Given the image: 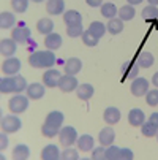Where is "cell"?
<instances>
[{
  "label": "cell",
  "instance_id": "obj_15",
  "mask_svg": "<svg viewBox=\"0 0 158 160\" xmlns=\"http://www.w3.org/2000/svg\"><path fill=\"white\" fill-rule=\"evenodd\" d=\"M63 68H65V75H73V76H76V75L82 70V60L78 59V57H70L68 60L65 62Z\"/></svg>",
  "mask_w": 158,
  "mask_h": 160
},
{
  "label": "cell",
  "instance_id": "obj_27",
  "mask_svg": "<svg viewBox=\"0 0 158 160\" xmlns=\"http://www.w3.org/2000/svg\"><path fill=\"white\" fill-rule=\"evenodd\" d=\"M30 157V148L27 144H17L13 149V158L14 160H26Z\"/></svg>",
  "mask_w": 158,
  "mask_h": 160
},
{
  "label": "cell",
  "instance_id": "obj_49",
  "mask_svg": "<svg viewBox=\"0 0 158 160\" xmlns=\"http://www.w3.org/2000/svg\"><path fill=\"white\" fill-rule=\"evenodd\" d=\"M127 2H128L130 5H133V7H134V5H139V3H142V0H127Z\"/></svg>",
  "mask_w": 158,
  "mask_h": 160
},
{
  "label": "cell",
  "instance_id": "obj_5",
  "mask_svg": "<svg viewBox=\"0 0 158 160\" xmlns=\"http://www.w3.org/2000/svg\"><path fill=\"white\" fill-rule=\"evenodd\" d=\"M130 90H131V94L134 97H144L149 92V81L146 78H139V76L134 78L133 82H131Z\"/></svg>",
  "mask_w": 158,
  "mask_h": 160
},
{
  "label": "cell",
  "instance_id": "obj_29",
  "mask_svg": "<svg viewBox=\"0 0 158 160\" xmlns=\"http://www.w3.org/2000/svg\"><path fill=\"white\" fill-rule=\"evenodd\" d=\"M63 121H65V116H63L62 111H51L48 116H46V121H44V122L52 124V125H57V127H62Z\"/></svg>",
  "mask_w": 158,
  "mask_h": 160
},
{
  "label": "cell",
  "instance_id": "obj_11",
  "mask_svg": "<svg viewBox=\"0 0 158 160\" xmlns=\"http://www.w3.org/2000/svg\"><path fill=\"white\" fill-rule=\"evenodd\" d=\"M26 92H27V97L30 100H40L46 94V89H44V84H41V82H32L27 86Z\"/></svg>",
  "mask_w": 158,
  "mask_h": 160
},
{
  "label": "cell",
  "instance_id": "obj_50",
  "mask_svg": "<svg viewBox=\"0 0 158 160\" xmlns=\"http://www.w3.org/2000/svg\"><path fill=\"white\" fill-rule=\"evenodd\" d=\"M147 2H149V5H158V0H147Z\"/></svg>",
  "mask_w": 158,
  "mask_h": 160
},
{
  "label": "cell",
  "instance_id": "obj_8",
  "mask_svg": "<svg viewBox=\"0 0 158 160\" xmlns=\"http://www.w3.org/2000/svg\"><path fill=\"white\" fill-rule=\"evenodd\" d=\"M78 86H79V82H78L76 76H73V75H65L59 81V89L62 90V92H65V94L74 92V90L78 89Z\"/></svg>",
  "mask_w": 158,
  "mask_h": 160
},
{
  "label": "cell",
  "instance_id": "obj_46",
  "mask_svg": "<svg viewBox=\"0 0 158 160\" xmlns=\"http://www.w3.org/2000/svg\"><path fill=\"white\" fill-rule=\"evenodd\" d=\"M85 3L92 8H98V7L103 5V0H85Z\"/></svg>",
  "mask_w": 158,
  "mask_h": 160
},
{
  "label": "cell",
  "instance_id": "obj_51",
  "mask_svg": "<svg viewBox=\"0 0 158 160\" xmlns=\"http://www.w3.org/2000/svg\"><path fill=\"white\" fill-rule=\"evenodd\" d=\"M32 2H35V3H41V2H44V0H32Z\"/></svg>",
  "mask_w": 158,
  "mask_h": 160
},
{
  "label": "cell",
  "instance_id": "obj_12",
  "mask_svg": "<svg viewBox=\"0 0 158 160\" xmlns=\"http://www.w3.org/2000/svg\"><path fill=\"white\" fill-rule=\"evenodd\" d=\"M17 51V43L13 38H3L0 41V54L5 57H13Z\"/></svg>",
  "mask_w": 158,
  "mask_h": 160
},
{
  "label": "cell",
  "instance_id": "obj_30",
  "mask_svg": "<svg viewBox=\"0 0 158 160\" xmlns=\"http://www.w3.org/2000/svg\"><path fill=\"white\" fill-rule=\"evenodd\" d=\"M101 14H103V18H106V19H114L117 14H119V10H117V7L114 5V3H103L101 7Z\"/></svg>",
  "mask_w": 158,
  "mask_h": 160
},
{
  "label": "cell",
  "instance_id": "obj_7",
  "mask_svg": "<svg viewBox=\"0 0 158 160\" xmlns=\"http://www.w3.org/2000/svg\"><path fill=\"white\" fill-rule=\"evenodd\" d=\"M30 37H32V32H30V29L26 27V26H17V27H14V29L11 30V38H13L17 44H26V43L30 40Z\"/></svg>",
  "mask_w": 158,
  "mask_h": 160
},
{
  "label": "cell",
  "instance_id": "obj_42",
  "mask_svg": "<svg viewBox=\"0 0 158 160\" xmlns=\"http://www.w3.org/2000/svg\"><path fill=\"white\" fill-rule=\"evenodd\" d=\"M60 158H62V160H78V158H79V152L70 146V148H66L65 151H62Z\"/></svg>",
  "mask_w": 158,
  "mask_h": 160
},
{
  "label": "cell",
  "instance_id": "obj_36",
  "mask_svg": "<svg viewBox=\"0 0 158 160\" xmlns=\"http://www.w3.org/2000/svg\"><path fill=\"white\" fill-rule=\"evenodd\" d=\"M82 43L85 44V46H89V48H93V46H97V44L100 43V38H97L95 35H92L89 30H84V33H82Z\"/></svg>",
  "mask_w": 158,
  "mask_h": 160
},
{
  "label": "cell",
  "instance_id": "obj_19",
  "mask_svg": "<svg viewBox=\"0 0 158 160\" xmlns=\"http://www.w3.org/2000/svg\"><path fill=\"white\" fill-rule=\"evenodd\" d=\"M62 46V37L55 32L46 35V38H44V48L46 49H51V51H57L59 48Z\"/></svg>",
  "mask_w": 158,
  "mask_h": 160
},
{
  "label": "cell",
  "instance_id": "obj_6",
  "mask_svg": "<svg viewBox=\"0 0 158 160\" xmlns=\"http://www.w3.org/2000/svg\"><path fill=\"white\" fill-rule=\"evenodd\" d=\"M21 70V60L17 57H7L2 63V72L5 76H14Z\"/></svg>",
  "mask_w": 158,
  "mask_h": 160
},
{
  "label": "cell",
  "instance_id": "obj_31",
  "mask_svg": "<svg viewBox=\"0 0 158 160\" xmlns=\"http://www.w3.org/2000/svg\"><path fill=\"white\" fill-rule=\"evenodd\" d=\"M134 16H136V10H134V7L133 5H123V7H120V10H119V18L125 22V21H131Z\"/></svg>",
  "mask_w": 158,
  "mask_h": 160
},
{
  "label": "cell",
  "instance_id": "obj_41",
  "mask_svg": "<svg viewBox=\"0 0 158 160\" xmlns=\"http://www.w3.org/2000/svg\"><path fill=\"white\" fill-rule=\"evenodd\" d=\"M146 102L149 106H158V87L149 89V92L146 94Z\"/></svg>",
  "mask_w": 158,
  "mask_h": 160
},
{
  "label": "cell",
  "instance_id": "obj_24",
  "mask_svg": "<svg viewBox=\"0 0 158 160\" xmlns=\"http://www.w3.org/2000/svg\"><path fill=\"white\" fill-rule=\"evenodd\" d=\"M136 63H138L139 68H150V67L155 63V57H153L152 52L142 51V52H139V56H138V59H136Z\"/></svg>",
  "mask_w": 158,
  "mask_h": 160
},
{
  "label": "cell",
  "instance_id": "obj_23",
  "mask_svg": "<svg viewBox=\"0 0 158 160\" xmlns=\"http://www.w3.org/2000/svg\"><path fill=\"white\" fill-rule=\"evenodd\" d=\"M122 73H123V78L134 79V78H138L139 67H138L136 62H125V63L122 65Z\"/></svg>",
  "mask_w": 158,
  "mask_h": 160
},
{
  "label": "cell",
  "instance_id": "obj_4",
  "mask_svg": "<svg viewBox=\"0 0 158 160\" xmlns=\"http://www.w3.org/2000/svg\"><path fill=\"white\" fill-rule=\"evenodd\" d=\"M21 127H22V122L14 112L10 114V116H5L2 119V130L7 132V133H16Z\"/></svg>",
  "mask_w": 158,
  "mask_h": 160
},
{
  "label": "cell",
  "instance_id": "obj_43",
  "mask_svg": "<svg viewBox=\"0 0 158 160\" xmlns=\"http://www.w3.org/2000/svg\"><path fill=\"white\" fill-rule=\"evenodd\" d=\"M92 158L93 160H106V149H104V146L93 148L92 149Z\"/></svg>",
  "mask_w": 158,
  "mask_h": 160
},
{
  "label": "cell",
  "instance_id": "obj_1",
  "mask_svg": "<svg viewBox=\"0 0 158 160\" xmlns=\"http://www.w3.org/2000/svg\"><path fill=\"white\" fill-rule=\"evenodd\" d=\"M29 63L33 68H52L55 65V54L48 51H35L29 56Z\"/></svg>",
  "mask_w": 158,
  "mask_h": 160
},
{
  "label": "cell",
  "instance_id": "obj_47",
  "mask_svg": "<svg viewBox=\"0 0 158 160\" xmlns=\"http://www.w3.org/2000/svg\"><path fill=\"white\" fill-rule=\"evenodd\" d=\"M149 122L153 124L155 127H158V112H152L150 116H149Z\"/></svg>",
  "mask_w": 158,
  "mask_h": 160
},
{
  "label": "cell",
  "instance_id": "obj_32",
  "mask_svg": "<svg viewBox=\"0 0 158 160\" xmlns=\"http://www.w3.org/2000/svg\"><path fill=\"white\" fill-rule=\"evenodd\" d=\"M141 16H142V19H144L146 22H150V21L158 19V7H155V5H149V7H146V8L142 10Z\"/></svg>",
  "mask_w": 158,
  "mask_h": 160
},
{
  "label": "cell",
  "instance_id": "obj_16",
  "mask_svg": "<svg viewBox=\"0 0 158 160\" xmlns=\"http://www.w3.org/2000/svg\"><path fill=\"white\" fill-rule=\"evenodd\" d=\"M60 154H62V151L55 144H48V146L43 148L40 157L43 160H59L60 158Z\"/></svg>",
  "mask_w": 158,
  "mask_h": 160
},
{
  "label": "cell",
  "instance_id": "obj_48",
  "mask_svg": "<svg viewBox=\"0 0 158 160\" xmlns=\"http://www.w3.org/2000/svg\"><path fill=\"white\" fill-rule=\"evenodd\" d=\"M152 82H153V86H155V87H158V72L152 76Z\"/></svg>",
  "mask_w": 158,
  "mask_h": 160
},
{
  "label": "cell",
  "instance_id": "obj_9",
  "mask_svg": "<svg viewBox=\"0 0 158 160\" xmlns=\"http://www.w3.org/2000/svg\"><path fill=\"white\" fill-rule=\"evenodd\" d=\"M103 119H104V122H106L108 125H116V124H119L120 119H122V112H120V109L116 108V106H109V108H106L104 112H103Z\"/></svg>",
  "mask_w": 158,
  "mask_h": 160
},
{
  "label": "cell",
  "instance_id": "obj_17",
  "mask_svg": "<svg viewBox=\"0 0 158 160\" xmlns=\"http://www.w3.org/2000/svg\"><path fill=\"white\" fill-rule=\"evenodd\" d=\"M46 11L51 16H57L65 13V0H48L46 2Z\"/></svg>",
  "mask_w": 158,
  "mask_h": 160
},
{
  "label": "cell",
  "instance_id": "obj_39",
  "mask_svg": "<svg viewBox=\"0 0 158 160\" xmlns=\"http://www.w3.org/2000/svg\"><path fill=\"white\" fill-rule=\"evenodd\" d=\"M11 7L16 13H26L29 8V0H11Z\"/></svg>",
  "mask_w": 158,
  "mask_h": 160
},
{
  "label": "cell",
  "instance_id": "obj_20",
  "mask_svg": "<svg viewBox=\"0 0 158 160\" xmlns=\"http://www.w3.org/2000/svg\"><path fill=\"white\" fill-rule=\"evenodd\" d=\"M93 94H95V89H93V86L92 84H79L78 86V89H76V95H78V98L79 100H90L93 97Z\"/></svg>",
  "mask_w": 158,
  "mask_h": 160
},
{
  "label": "cell",
  "instance_id": "obj_10",
  "mask_svg": "<svg viewBox=\"0 0 158 160\" xmlns=\"http://www.w3.org/2000/svg\"><path fill=\"white\" fill-rule=\"evenodd\" d=\"M114 140H116V132H114V128H112V127H104V128L100 130L98 141H100L101 146L108 148L111 144H114Z\"/></svg>",
  "mask_w": 158,
  "mask_h": 160
},
{
  "label": "cell",
  "instance_id": "obj_18",
  "mask_svg": "<svg viewBox=\"0 0 158 160\" xmlns=\"http://www.w3.org/2000/svg\"><path fill=\"white\" fill-rule=\"evenodd\" d=\"M36 30L41 33V35H49L54 32V21L51 18H41L38 22H36Z\"/></svg>",
  "mask_w": 158,
  "mask_h": 160
},
{
  "label": "cell",
  "instance_id": "obj_2",
  "mask_svg": "<svg viewBox=\"0 0 158 160\" xmlns=\"http://www.w3.org/2000/svg\"><path fill=\"white\" fill-rule=\"evenodd\" d=\"M79 138V135L76 132L74 127L71 125H66V127H62L60 132H59V140H60V144H63L65 148H70L73 146Z\"/></svg>",
  "mask_w": 158,
  "mask_h": 160
},
{
  "label": "cell",
  "instance_id": "obj_38",
  "mask_svg": "<svg viewBox=\"0 0 158 160\" xmlns=\"http://www.w3.org/2000/svg\"><path fill=\"white\" fill-rule=\"evenodd\" d=\"M106 160H120V148L111 144L106 148Z\"/></svg>",
  "mask_w": 158,
  "mask_h": 160
},
{
  "label": "cell",
  "instance_id": "obj_35",
  "mask_svg": "<svg viewBox=\"0 0 158 160\" xmlns=\"http://www.w3.org/2000/svg\"><path fill=\"white\" fill-rule=\"evenodd\" d=\"M156 132H158V127H155V125L150 124L149 121L141 125V133H142L144 136H147V138H153V136H156Z\"/></svg>",
  "mask_w": 158,
  "mask_h": 160
},
{
  "label": "cell",
  "instance_id": "obj_26",
  "mask_svg": "<svg viewBox=\"0 0 158 160\" xmlns=\"http://www.w3.org/2000/svg\"><path fill=\"white\" fill-rule=\"evenodd\" d=\"M106 29H108V32H109L111 35H119V33H122V30H123V21H122L120 18L109 19Z\"/></svg>",
  "mask_w": 158,
  "mask_h": 160
},
{
  "label": "cell",
  "instance_id": "obj_33",
  "mask_svg": "<svg viewBox=\"0 0 158 160\" xmlns=\"http://www.w3.org/2000/svg\"><path fill=\"white\" fill-rule=\"evenodd\" d=\"M0 92L2 94L14 92V76H5L0 81Z\"/></svg>",
  "mask_w": 158,
  "mask_h": 160
},
{
  "label": "cell",
  "instance_id": "obj_52",
  "mask_svg": "<svg viewBox=\"0 0 158 160\" xmlns=\"http://www.w3.org/2000/svg\"><path fill=\"white\" fill-rule=\"evenodd\" d=\"M156 141H158V132H156Z\"/></svg>",
  "mask_w": 158,
  "mask_h": 160
},
{
  "label": "cell",
  "instance_id": "obj_21",
  "mask_svg": "<svg viewBox=\"0 0 158 160\" xmlns=\"http://www.w3.org/2000/svg\"><path fill=\"white\" fill-rule=\"evenodd\" d=\"M78 148H79V151H82V152H89V151H92L93 149V146H95V140H93V136L92 135H81L79 138H78Z\"/></svg>",
  "mask_w": 158,
  "mask_h": 160
},
{
  "label": "cell",
  "instance_id": "obj_25",
  "mask_svg": "<svg viewBox=\"0 0 158 160\" xmlns=\"http://www.w3.org/2000/svg\"><path fill=\"white\" fill-rule=\"evenodd\" d=\"M13 26H16V16L10 11L0 13V29H13Z\"/></svg>",
  "mask_w": 158,
  "mask_h": 160
},
{
  "label": "cell",
  "instance_id": "obj_22",
  "mask_svg": "<svg viewBox=\"0 0 158 160\" xmlns=\"http://www.w3.org/2000/svg\"><path fill=\"white\" fill-rule=\"evenodd\" d=\"M63 22L66 26H74V24H82V14L76 10H68L63 13Z\"/></svg>",
  "mask_w": 158,
  "mask_h": 160
},
{
  "label": "cell",
  "instance_id": "obj_40",
  "mask_svg": "<svg viewBox=\"0 0 158 160\" xmlns=\"http://www.w3.org/2000/svg\"><path fill=\"white\" fill-rule=\"evenodd\" d=\"M84 30H82V24H74V26H66V35L71 38H78L82 37Z\"/></svg>",
  "mask_w": 158,
  "mask_h": 160
},
{
  "label": "cell",
  "instance_id": "obj_44",
  "mask_svg": "<svg viewBox=\"0 0 158 160\" xmlns=\"http://www.w3.org/2000/svg\"><path fill=\"white\" fill-rule=\"evenodd\" d=\"M131 158H134V152L131 149L128 148L120 149V160H131Z\"/></svg>",
  "mask_w": 158,
  "mask_h": 160
},
{
  "label": "cell",
  "instance_id": "obj_3",
  "mask_svg": "<svg viewBox=\"0 0 158 160\" xmlns=\"http://www.w3.org/2000/svg\"><path fill=\"white\" fill-rule=\"evenodd\" d=\"M29 100H30L29 97H24V95H21V94H16L14 97L10 98L8 108H10V111L14 112V114H22L24 111H27V108H29Z\"/></svg>",
  "mask_w": 158,
  "mask_h": 160
},
{
  "label": "cell",
  "instance_id": "obj_34",
  "mask_svg": "<svg viewBox=\"0 0 158 160\" xmlns=\"http://www.w3.org/2000/svg\"><path fill=\"white\" fill-rule=\"evenodd\" d=\"M62 127H57V125H52V124H48V122H44L41 125V133L46 136V138H54V136L59 135Z\"/></svg>",
  "mask_w": 158,
  "mask_h": 160
},
{
  "label": "cell",
  "instance_id": "obj_37",
  "mask_svg": "<svg viewBox=\"0 0 158 160\" xmlns=\"http://www.w3.org/2000/svg\"><path fill=\"white\" fill-rule=\"evenodd\" d=\"M27 81H26V78L24 76H17V75H14V92L16 94H21L22 90H27Z\"/></svg>",
  "mask_w": 158,
  "mask_h": 160
},
{
  "label": "cell",
  "instance_id": "obj_13",
  "mask_svg": "<svg viewBox=\"0 0 158 160\" xmlns=\"http://www.w3.org/2000/svg\"><path fill=\"white\" fill-rule=\"evenodd\" d=\"M60 78H62V75H60L59 70L49 68V70L44 72V75H43V84L46 86V87H57Z\"/></svg>",
  "mask_w": 158,
  "mask_h": 160
},
{
  "label": "cell",
  "instance_id": "obj_14",
  "mask_svg": "<svg viewBox=\"0 0 158 160\" xmlns=\"http://www.w3.org/2000/svg\"><path fill=\"white\" fill-rule=\"evenodd\" d=\"M144 122H146V114H144L142 109H139V108L130 109V112H128V124H130V125H133V127H141Z\"/></svg>",
  "mask_w": 158,
  "mask_h": 160
},
{
  "label": "cell",
  "instance_id": "obj_45",
  "mask_svg": "<svg viewBox=\"0 0 158 160\" xmlns=\"http://www.w3.org/2000/svg\"><path fill=\"white\" fill-rule=\"evenodd\" d=\"M7 135L8 133L3 132V130H2V133H0V149H2V151H5L7 146H8V136Z\"/></svg>",
  "mask_w": 158,
  "mask_h": 160
},
{
  "label": "cell",
  "instance_id": "obj_28",
  "mask_svg": "<svg viewBox=\"0 0 158 160\" xmlns=\"http://www.w3.org/2000/svg\"><path fill=\"white\" fill-rule=\"evenodd\" d=\"M92 35H95L97 38H101V37H104V33H106V26L103 24V22H100V21H93L92 24L89 26V29H87Z\"/></svg>",
  "mask_w": 158,
  "mask_h": 160
}]
</instances>
